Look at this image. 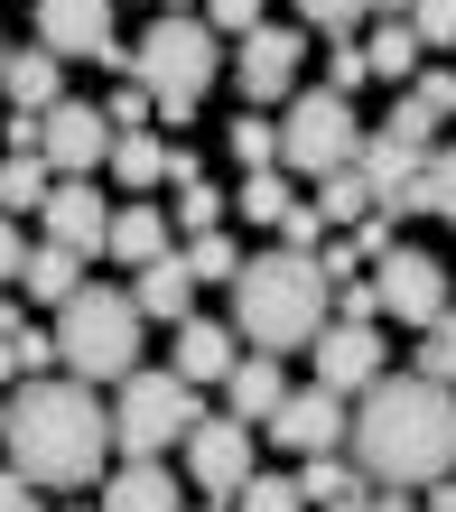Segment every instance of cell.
Here are the masks:
<instances>
[{"label":"cell","mask_w":456,"mask_h":512,"mask_svg":"<svg viewBox=\"0 0 456 512\" xmlns=\"http://www.w3.org/2000/svg\"><path fill=\"white\" fill-rule=\"evenodd\" d=\"M373 10H382V19H410V0H373Z\"/></svg>","instance_id":"cell-53"},{"label":"cell","mask_w":456,"mask_h":512,"mask_svg":"<svg viewBox=\"0 0 456 512\" xmlns=\"http://www.w3.org/2000/svg\"><path fill=\"white\" fill-rule=\"evenodd\" d=\"M233 159H242V177L280 168V122H261V112H233Z\"/></svg>","instance_id":"cell-30"},{"label":"cell","mask_w":456,"mask_h":512,"mask_svg":"<svg viewBox=\"0 0 456 512\" xmlns=\"http://www.w3.org/2000/svg\"><path fill=\"white\" fill-rule=\"evenodd\" d=\"M419 382L456 391V308H447L438 326H419Z\"/></svg>","instance_id":"cell-33"},{"label":"cell","mask_w":456,"mask_h":512,"mask_svg":"<svg viewBox=\"0 0 456 512\" xmlns=\"http://www.w3.org/2000/svg\"><path fill=\"white\" fill-rule=\"evenodd\" d=\"M38 159H47V177H94L103 159H112V122H103V103H56L47 122H38Z\"/></svg>","instance_id":"cell-10"},{"label":"cell","mask_w":456,"mask_h":512,"mask_svg":"<svg viewBox=\"0 0 456 512\" xmlns=\"http://www.w3.org/2000/svg\"><path fill=\"white\" fill-rule=\"evenodd\" d=\"M177 233H187V243H196V233H224V187H215V177H187V187H177V215H168Z\"/></svg>","instance_id":"cell-29"},{"label":"cell","mask_w":456,"mask_h":512,"mask_svg":"<svg viewBox=\"0 0 456 512\" xmlns=\"http://www.w3.org/2000/svg\"><path fill=\"white\" fill-rule=\"evenodd\" d=\"M131 56H140L131 84H149V94H177V103H205V84L224 75V38H215L196 10H159V19H149V38H140Z\"/></svg>","instance_id":"cell-6"},{"label":"cell","mask_w":456,"mask_h":512,"mask_svg":"<svg viewBox=\"0 0 456 512\" xmlns=\"http://www.w3.org/2000/svg\"><path fill=\"white\" fill-rule=\"evenodd\" d=\"M196 382H177V373H131L121 382V401H112V457L121 466H140V457H168V447H187V429H196Z\"/></svg>","instance_id":"cell-5"},{"label":"cell","mask_w":456,"mask_h":512,"mask_svg":"<svg viewBox=\"0 0 456 512\" xmlns=\"http://www.w3.org/2000/svg\"><path fill=\"white\" fill-rule=\"evenodd\" d=\"M363 187H373V215H391V224H401V215H429V149H410V140H363Z\"/></svg>","instance_id":"cell-9"},{"label":"cell","mask_w":456,"mask_h":512,"mask_svg":"<svg viewBox=\"0 0 456 512\" xmlns=\"http://www.w3.org/2000/svg\"><path fill=\"white\" fill-rule=\"evenodd\" d=\"M363 19H373V0H298V38H308V28L317 38H354Z\"/></svg>","instance_id":"cell-32"},{"label":"cell","mask_w":456,"mask_h":512,"mask_svg":"<svg viewBox=\"0 0 456 512\" xmlns=\"http://www.w3.org/2000/svg\"><path fill=\"white\" fill-rule=\"evenodd\" d=\"M289 205H298V177L289 168H261V177H242V187H233V215L242 224H280Z\"/></svg>","instance_id":"cell-26"},{"label":"cell","mask_w":456,"mask_h":512,"mask_svg":"<svg viewBox=\"0 0 456 512\" xmlns=\"http://www.w3.org/2000/svg\"><path fill=\"white\" fill-rule=\"evenodd\" d=\"M0 512H47V503H38V485H28L19 466H0Z\"/></svg>","instance_id":"cell-49"},{"label":"cell","mask_w":456,"mask_h":512,"mask_svg":"<svg viewBox=\"0 0 456 512\" xmlns=\"http://www.w3.org/2000/svg\"><path fill=\"white\" fill-rule=\"evenodd\" d=\"M56 66H66V56H47V47H19L10 66H0V94H10V112H38V122H47V112L66 103V75H56Z\"/></svg>","instance_id":"cell-20"},{"label":"cell","mask_w":456,"mask_h":512,"mask_svg":"<svg viewBox=\"0 0 456 512\" xmlns=\"http://www.w3.org/2000/svg\"><path fill=\"white\" fill-rule=\"evenodd\" d=\"M0 438H10V466L38 494H84L112 466V410L94 401V382H66V373L19 382L10 410H0Z\"/></svg>","instance_id":"cell-2"},{"label":"cell","mask_w":456,"mask_h":512,"mask_svg":"<svg viewBox=\"0 0 456 512\" xmlns=\"http://www.w3.org/2000/svg\"><path fill=\"white\" fill-rule=\"evenodd\" d=\"M28 270V243H19V215H0V289Z\"/></svg>","instance_id":"cell-48"},{"label":"cell","mask_w":456,"mask_h":512,"mask_svg":"<svg viewBox=\"0 0 456 512\" xmlns=\"http://www.w3.org/2000/svg\"><path fill=\"white\" fill-rule=\"evenodd\" d=\"M233 512H308V503H298V485H289V475H252V485L233 494Z\"/></svg>","instance_id":"cell-36"},{"label":"cell","mask_w":456,"mask_h":512,"mask_svg":"<svg viewBox=\"0 0 456 512\" xmlns=\"http://www.w3.org/2000/svg\"><path fill=\"white\" fill-rule=\"evenodd\" d=\"M112 177L131 196H159V187H187V177H205V168H196V149H177L159 131H121L112 140Z\"/></svg>","instance_id":"cell-16"},{"label":"cell","mask_w":456,"mask_h":512,"mask_svg":"<svg viewBox=\"0 0 456 512\" xmlns=\"http://www.w3.org/2000/svg\"><path fill=\"white\" fill-rule=\"evenodd\" d=\"M0 382H19V345L10 336H0Z\"/></svg>","instance_id":"cell-51"},{"label":"cell","mask_w":456,"mask_h":512,"mask_svg":"<svg viewBox=\"0 0 456 512\" xmlns=\"http://www.w3.org/2000/svg\"><path fill=\"white\" fill-rule=\"evenodd\" d=\"M38 215H47V243H56V252H75L84 270L103 261V243H112V205L94 196V177H56Z\"/></svg>","instance_id":"cell-12"},{"label":"cell","mask_w":456,"mask_h":512,"mask_svg":"<svg viewBox=\"0 0 456 512\" xmlns=\"http://www.w3.org/2000/svg\"><path fill=\"white\" fill-rule=\"evenodd\" d=\"M410 38L419 47H456V0H410Z\"/></svg>","instance_id":"cell-37"},{"label":"cell","mask_w":456,"mask_h":512,"mask_svg":"<svg viewBox=\"0 0 456 512\" xmlns=\"http://www.w3.org/2000/svg\"><path fill=\"white\" fill-rule=\"evenodd\" d=\"M354 252H363V261H391V252H401V243H391V215H363V224H354Z\"/></svg>","instance_id":"cell-47"},{"label":"cell","mask_w":456,"mask_h":512,"mask_svg":"<svg viewBox=\"0 0 456 512\" xmlns=\"http://www.w3.org/2000/svg\"><path fill=\"white\" fill-rule=\"evenodd\" d=\"M345 466L363 475V494H410V485L456 475V391L419 373H382L373 391H354Z\"/></svg>","instance_id":"cell-1"},{"label":"cell","mask_w":456,"mask_h":512,"mask_svg":"<svg viewBox=\"0 0 456 512\" xmlns=\"http://www.w3.org/2000/svg\"><path fill=\"white\" fill-rule=\"evenodd\" d=\"M438 131H447V122H438V112L419 103V94H401V103L382 112V140H410V149H438Z\"/></svg>","instance_id":"cell-34"},{"label":"cell","mask_w":456,"mask_h":512,"mask_svg":"<svg viewBox=\"0 0 456 512\" xmlns=\"http://www.w3.org/2000/svg\"><path fill=\"white\" fill-rule=\"evenodd\" d=\"M10 345H19V382H38V373L56 364V326H19Z\"/></svg>","instance_id":"cell-42"},{"label":"cell","mask_w":456,"mask_h":512,"mask_svg":"<svg viewBox=\"0 0 456 512\" xmlns=\"http://www.w3.org/2000/svg\"><path fill=\"white\" fill-rule=\"evenodd\" d=\"M187 270H196V280H233V270H242L233 233H196V243H187Z\"/></svg>","instance_id":"cell-35"},{"label":"cell","mask_w":456,"mask_h":512,"mask_svg":"<svg viewBox=\"0 0 456 512\" xmlns=\"http://www.w3.org/2000/svg\"><path fill=\"white\" fill-rule=\"evenodd\" d=\"M363 215H373V187H363V168L317 177V224H363Z\"/></svg>","instance_id":"cell-27"},{"label":"cell","mask_w":456,"mask_h":512,"mask_svg":"<svg viewBox=\"0 0 456 512\" xmlns=\"http://www.w3.org/2000/svg\"><path fill=\"white\" fill-rule=\"evenodd\" d=\"M336 326H382V289H373V270H363L354 289H336Z\"/></svg>","instance_id":"cell-40"},{"label":"cell","mask_w":456,"mask_h":512,"mask_svg":"<svg viewBox=\"0 0 456 512\" xmlns=\"http://www.w3.org/2000/svg\"><path fill=\"white\" fill-rule=\"evenodd\" d=\"M336 512H382V494H354V503H336Z\"/></svg>","instance_id":"cell-52"},{"label":"cell","mask_w":456,"mask_h":512,"mask_svg":"<svg viewBox=\"0 0 456 512\" xmlns=\"http://www.w3.org/2000/svg\"><path fill=\"white\" fill-rule=\"evenodd\" d=\"M280 243H289V252H317V243H326V224H317V205H308V196L280 215Z\"/></svg>","instance_id":"cell-45"},{"label":"cell","mask_w":456,"mask_h":512,"mask_svg":"<svg viewBox=\"0 0 456 512\" xmlns=\"http://www.w3.org/2000/svg\"><path fill=\"white\" fill-rule=\"evenodd\" d=\"M363 66H373V75H391V84H401V75H419V38H410V19H382V38L363 47Z\"/></svg>","instance_id":"cell-31"},{"label":"cell","mask_w":456,"mask_h":512,"mask_svg":"<svg viewBox=\"0 0 456 512\" xmlns=\"http://www.w3.org/2000/svg\"><path fill=\"white\" fill-rule=\"evenodd\" d=\"M252 447H261V429H242L233 410H215V419H196V429H187V475L215 503H233L242 485H252Z\"/></svg>","instance_id":"cell-8"},{"label":"cell","mask_w":456,"mask_h":512,"mask_svg":"<svg viewBox=\"0 0 456 512\" xmlns=\"http://www.w3.org/2000/svg\"><path fill=\"white\" fill-rule=\"evenodd\" d=\"M38 47L47 56H94L103 66V56L121 47L112 38V0H38Z\"/></svg>","instance_id":"cell-17"},{"label":"cell","mask_w":456,"mask_h":512,"mask_svg":"<svg viewBox=\"0 0 456 512\" xmlns=\"http://www.w3.org/2000/svg\"><path fill=\"white\" fill-rule=\"evenodd\" d=\"M363 159V131H354V103L308 84V94H289V122H280V168L289 177H336Z\"/></svg>","instance_id":"cell-7"},{"label":"cell","mask_w":456,"mask_h":512,"mask_svg":"<svg viewBox=\"0 0 456 512\" xmlns=\"http://www.w3.org/2000/svg\"><path fill=\"white\" fill-rule=\"evenodd\" d=\"M317 270H326V289H354L363 280V252L354 243H317Z\"/></svg>","instance_id":"cell-46"},{"label":"cell","mask_w":456,"mask_h":512,"mask_svg":"<svg viewBox=\"0 0 456 512\" xmlns=\"http://www.w3.org/2000/svg\"><path fill=\"white\" fill-rule=\"evenodd\" d=\"M308 364H317V391L354 401V391H373V382H382V326H317Z\"/></svg>","instance_id":"cell-14"},{"label":"cell","mask_w":456,"mask_h":512,"mask_svg":"<svg viewBox=\"0 0 456 512\" xmlns=\"http://www.w3.org/2000/svg\"><path fill=\"white\" fill-rule=\"evenodd\" d=\"M56 364H66V382H131L140 373V308H131V289H94L84 280L66 308H56Z\"/></svg>","instance_id":"cell-4"},{"label":"cell","mask_w":456,"mask_h":512,"mask_svg":"<svg viewBox=\"0 0 456 512\" xmlns=\"http://www.w3.org/2000/svg\"><path fill=\"white\" fill-rule=\"evenodd\" d=\"M131 308H140V326H149V317H159V326H187V317H196V270H187V252L131 270Z\"/></svg>","instance_id":"cell-18"},{"label":"cell","mask_w":456,"mask_h":512,"mask_svg":"<svg viewBox=\"0 0 456 512\" xmlns=\"http://www.w3.org/2000/svg\"><path fill=\"white\" fill-rule=\"evenodd\" d=\"M419 103L438 112V122H456V66H419V84H410Z\"/></svg>","instance_id":"cell-44"},{"label":"cell","mask_w":456,"mask_h":512,"mask_svg":"<svg viewBox=\"0 0 456 512\" xmlns=\"http://www.w3.org/2000/svg\"><path fill=\"white\" fill-rule=\"evenodd\" d=\"M363 84H373V66H363V47H354V38H336V56H326V94H345V103H354Z\"/></svg>","instance_id":"cell-38"},{"label":"cell","mask_w":456,"mask_h":512,"mask_svg":"<svg viewBox=\"0 0 456 512\" xmlns=\"http://www.w3.org/2000/svg\"><path fill=\"white\" fill-rule=\"evenodd\" d=\"M326 308H336V289H326V270L317 252H252L233 270V336L252 345V354H298V345H317V326Z\"/></svg>","instance_id":"cell-3"},{"label":"cell","mask_w":456,"mask_h":512,"mask_svg":"<svg viewBox=\"0 0 456 512\" xmlns=\"http://www.w3.org/2000/svg\"><path fill=\"white\" fill-rule=\"evenodd\" d=\"M205 28H215V38H252V28H261V0H205Z\"/></svg>","instance_id":"cell-41"},{"label":"cell","mask_w":456,"mask_h":512,"mask_svg":"<svg viewBox=\"0 0 456 512\" xmlns=\"http://www.w3.org/2000/svg\"><path fill=\"white\" fill-rule=\"evenodd\" d=\"M224 512H233V503H224Z\"/></svg>","instance_id":"cell-56"},{"label":"cell","mask_w":456,"mask_h":512,"mask_svg":"<svg viewBox=\"0 0 456 512\" xmlns=\"http://www.w3.org/2000/svg\"><path fill=\"white\" fill-rule=\"evenodd\" d=\"M224 391H233V419H242V429H261V419L289 401V373H280V354H242V364L224 373Z\"/></svg>","instance_id":"cell-22"},{"label":"cell","mask_w":456,"mask_h":512,"mask_svg":"<svg viewBox=\"0 0 456 512\" xmlns=\"http://www.w3.org/2000/svg\"><path fill=\"white\" fill-rule=\"evenodd\" d=\"M19 289L38 298V308H66V298L84 289V261L56 252V243H38V252H28V270H19Z\"/></svg>","instance_id":"cell-24"},{"label":"cell","mask_w":456,"mask_h":512,"mask_svg":"<svg viewBox=\"0 0 456 512\" xmlns=\"http://www.w3.org/2000/svg\"><path fill=\"white\" fill-rule=\"evenodd\" d=\"M112 261H131V270H149V261H168V215L159 205H112V243H103Z\"/></svg>","instance_id":"cell-23"},{"label":"cell","mask_w":456,"mask_h":512,"mask_svg":"<svg viewBox=\"0 0 456 512\" xmlns=\"http://www.w3.org/2000/svg\"><path fill=\"white\" fill-rule=\"evenodd\" d=\"M149 10H159V0H149Z\"/></svg>","instance_id":"cell-55"},{"label":"cell","mask_w":456,"mask_h":512,"mask_svg":"<svg viewBox=\"0 0 456 512\" xmlns=\"http://www.w3.org/2000/svg\"><path fill=\"white\" fill-rule=\"evenodd\" d=\"M345 419H354V410L336 401V391L308 382V391H289V401L261 419V438H280L289 457H345Z\"/></svg>","instance_id":"cell-11"},{"label":"cell","mask_w":456,"mask_h":512,"mask_svg":"<svg viewBox=\"0 0 456 512\" xmlns=\"http://www.w3.org/2000/svg\"><path fill=\"white\" fill-rule=\"evenodd\" d=\"M419 512H456V475H438V485H429V503H419Z\"/></svg>","instance_id":"cell-50"},{"label":"cell","mask_w":456,"mask_h":512,"mask_svg":"<svg viewBox=\"0 0 456 512\" xmlns=\"http://www.w3.org/2000/svg\"><path fill=\"white\" fill-rule=\"evenodd\" d=\"M373 289H382V317H401V326H438V317H447V270H438L429 252L373 261Z\"/></svg>","instance_id":"cell-15"},{"label":"cell","mask_w":456,"mask_h":512,"mask_svg":"<svg viewBox=\"0 0 456 512\" xmlns=\"http://www.w3.org/2000/svg\"><path fill=\"white\" fill-rule=\"evenodd\" d=\"M233 364H242V354H233V326H215V317H187V326H177V354H168L177 382L205 391V382H224Z\"/></svg>","instance_id":"cell-19"},{"label":"cell","mask_w":456,"mask_h":512,"mask_svg":"<svg viewBox=\"0 0 456 512\" xmlns=\"http://www.w3.org/2000/svg\"><path fill=\"white\" fill-rule=\"evenodd\" d=\"M298 56H308L298 28H252V38H233V84H242V103H289V94H298Z\"/></svg>","instance_id":"cell-13"},{"label":"cell","mask_w":456,"mask_h":512,"mask_svg":"<svg viewBox=\"0 0 456 512\" xmlns=\"http://www.w3.org/2000/svg\"><path fill=\"white\" fill-rule=\"evenodd\" d=\"M289 485H298V503L336 512V503H354V494H363V475H354L345 457H298V475H289Z\"/></svg>","instance_id":"cell-25"},{"label":"cell","mask_w":456,"mask_h":512,"mask_svg":"<svg viewBox=\"0 0 456 512\" xmlns=\"http://www.w3.org/2000/svg\"><path fill=\"white\" fill-rule=\"evenodd\" d=\"M103 512H187V503H177V475L159 457H140V466L103 475Z\"/></svg>","instance_id":"cell-21"},{"label":"cell","mask_w":456,"mask_h":512,"mask_svg":"<svg viewBox=\"0 0 456 512\" xmlns=\"http://www.w3.org/2000/svg\"><path fill=\"white\" fill-rule=\"evenodd\" d=\"M0 66H10V38H0Z\"/></svg>","instance_id":"cell-54"},{"label":"cell","mask_w":456,"mask_h":512,"mask_svg":"<svg viewBox=\"0 0 456 512\" xmlns=\"http://www.w3.org/2000/svg\"><path fill=\"white\" fill-rule=\"evenodd\" d=\"M429 215H447V224H456V140H438V149H429Z\"/></svg>","instance_id":"cell-39"},{"label":"cell","mask_w":456,"mask_h":512,"mask_svg":"<svg viewBox=\"0 0 456 512\" xmlns=\"http://www.w3.org/2000/svg\"><path fill=\"white\" fill-rule=\"evenodd\" d=\"M47 187H56L47 159H0V215H38Z\"/></svg>","instance_id":"cell-28"},{"label":"cell","mask_w":456,"mask_h":512,"mask_svg":"<svg viewBox=\"0 0 456 512\" xmlns=\"http://www.w3.org/2000/svg\"><path fill=\"white\" fill-rule=\"evenodd\" d=\"M103 122H112V140L121 131H149V84H121V94L103 103Z\"/></svg>","instance_id":"cell-43"}]
</instances>
